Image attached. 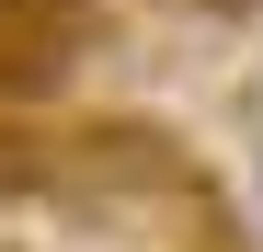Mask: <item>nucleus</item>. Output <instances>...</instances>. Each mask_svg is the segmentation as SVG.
Masks as SVG:
<instances>
[{
    "label": "nucleus",
    "mask_w": 263,
    "mask_h": 252,
    "mask_svg": "<svg viewBox=\"0 0 263 252\" xmlns=\"http://www.w3.org/2000/svg\"><path fill=\"white\" fill-rule=\"evenodd\" d=\"M252 184H263V160H252Z\"/></svg>",
    "instance_id": "f257e3e1"
}]
</instances>
